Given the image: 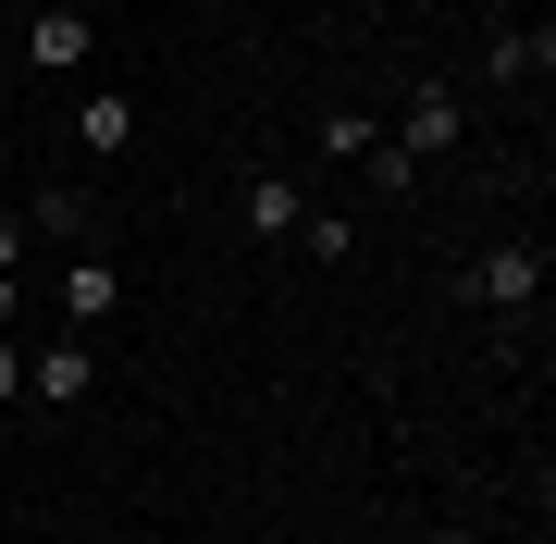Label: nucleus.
<instances>
[{
    "label": "nucleus",
    "instance_id": "obj_5",
    "mask_svg": "<svg viewBox=\"0 0 556 544\" xmlns=\"http://www.w3.org/2000/svg\"><path fill=\"white\" fill-rule=\"evenodd\" d=\"M470 298H482V309H532V298H544V248H519V236L482 248V261H470Z\"/></svg>",
    "mask_w": 556,
    "mask_h": 544
},
{
    "label": "nucleus",
    "instance_id": "obj_8",
    "mask_svg": "<svg viewBox=\"0 0 556 544\" xmlns=\"http://www.w3.org/2000/svg\"><path fill=\"white\" fill-rule=\"evenodd\" d=\"M482 75H507V87H532V75H556V25H507V38L482 50Z\"/></svg>",
    "mask_w": 556,
    "mask_h": 544
},
{
    "label": "nucleus",
    "instance_id": "obj_4",
    "mask_svg": "<svg viewBox=\"0 0 556 544\" xmlns=\"http://www.w3.org/2000/svg\"><path fill=\"white\" fill-rule=\"evenodd\" d=\"M457 137H470V100H457V87L433 75V87H420V100H408V124H396V149H408V162H445Z\"/></svg>",
    "mask_w": 556,
    "mask_h": 544
},
{
    "label": "nucleus",
    "instance_id": "obj_3",
    "mask_svg": "<svg viewBox=\"0 0 556 544\" xmlns=\"http://www.w3.org/2000/svg\"><path fill=\"white\" fill-rule=\"evenodd\" d=\"M25 396H50V408H87V396H100V346H87V334H50L38 359H25Z\"/></svg>",
    "mask_w": 556,
    "mask_h": 544
},
{
    "label": "nucleus",
    "instance_id": "obj_7",
    "mask_svg": "<svg viewBox=\"0 0 556 544\" xmlns=\"http://www.w3.org/2000/svg\"><path fill=\"white\" fill-rule=\"evenodd\" d=\"M298 223H309V186L298 174H248V236L260 248H298Z\"/></svg>",
    "mask_w": 556,
    "mask_h": 544
},
{
    "label": "nucleus",
    "instance_id": "obj_9",
    "mask_svg": "<svg viewBox=\"0 0 556 544\" xmlns=\"http://www.w3.org/2000/svg\"><path fill=\"white\" fill-rule=\"evenodd\" d=\"M298 248H309V261H358V223H346V211H309Z\"/></svg>",
    "mask_w": 556,
    "mask_h": 544
},
{
    "label": "nucleus",
    "instance_id": "obj_11",
    "mask_svg": "<svg viewBox=\"0 0 556 544\" xmlns=\"http://www.w3.org/2000/svg\"><path fill=\"white\" fill-rule=\"evenodd\" d=\"M13 396H25V346L0 334V408H13Z\"/></svg>",
    "mask_w": 556,
    "mask_h": 544
},
{
    "label": "nucleus",
    "instance_id": "obj_6",
    "mask_svg": "<svg viewBox=\"0 0 556 544\" xmlns=\"http://www.w3.org/2000/svg\"><path fill=\"white\" fill-rule=\"evenodd\" d=\"M75 149L87 162H124V149H137V100H124V87H87L75 100Z\"/></svg>",
    "mask_w": 556,
    "mask_h": 544
},
{
    "label": "nucleus",
    "instance_id": "obj_1",
    "mask_svg": "<svg viewBox=\"0 0 556 544\" xmlns=\"http://www.w3.org/2000/svg\"><path fill=\"white\" fill-rule=\"evenodd\" d=\"M50 284H62V334H100V322H124V261H100V248H75V261H62Z\"/></svg>",
    "mask_w": 556,
    "mask_h": 544
},
{
    "label": "nucleus",
    "instance_id": "obj_2",
    "mask_svg": "<svg viewBox=\"0 0 556 544\" xmlns=\"http://www.w3.org/2000/svg\"><path fill=\"white\" fill-rule=\"evenodd\" d=\"M87 50H100L87 0H38V13H25V62H38V75H87Z\"/></svg>",
    "mask_w": 556,
    "mask_h": 544
},
{
    "label": "nucleus",
    "instance_id": "obj_10",
    "mask_svg": "<svg viewBox=\"0 0 556 544\" xmlns=\"http://www.w3.org/2000/svg\"><path fill=\"white\" fill-rule=\"evenodd\" d=\"M25 236H87V199H75V186H50V199L25 211Z\"/></svg>",
    "mask_w": 556,
    "mask_h": 544
}]
</instances>
